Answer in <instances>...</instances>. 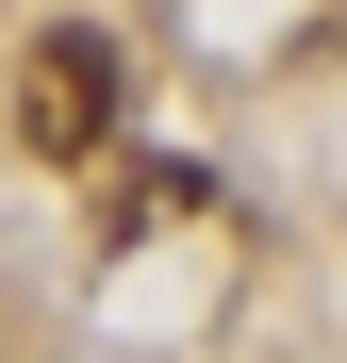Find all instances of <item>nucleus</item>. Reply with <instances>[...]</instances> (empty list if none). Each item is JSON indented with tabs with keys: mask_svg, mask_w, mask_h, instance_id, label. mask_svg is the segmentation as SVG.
Masks as SVG:
<instances>
[{
	"mask_svg": "<svg viewBox=\"0 0 347 363\" xmlns=\"http://www.w3.org/2000/svg\"><path fill=\"white\" fill-rule=\"evenodd\" d=\"M17 133L50 149V165H83L99 133H116V33H33V67H17Z\"/></svg>",
	"mask_w": 347,
	"mask_h": 363,
	"instance_id": "nucleus-1",
	"label": "nucleus"
}]
</instances>
